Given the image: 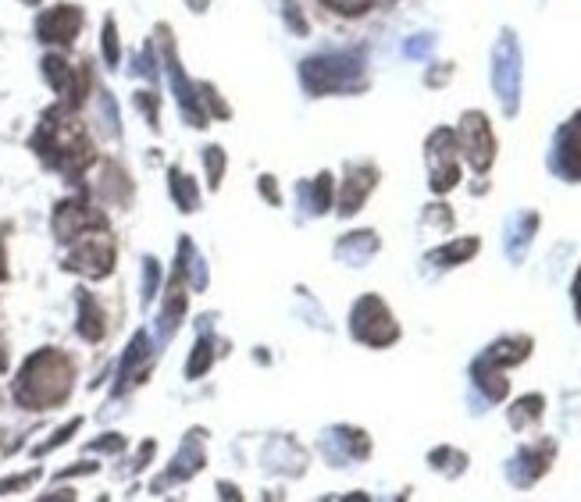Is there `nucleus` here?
Here are the masks:
<instances>
[{
	"instance_id": "nucleus-34",
	"label": "nucleus",
	"mask_w": 581,
	"mask_h": 502,
	"mask_svg": "<svg viewBox=\"0 0 581 502\" xmlns=\"http://www.w3.org/2000/svg\"><path fill=\"white\" fill-rule=\"evenodd\" d=\"M4 367H8V357H4V346H0V371H4Z\"/></svg>"
},
{
	"instance_id": "nucleus-12",
	"label": "nucleus",
	"mask_w": 581,
	"mask_h": 502,
	"mask_svg": "<svg viewBox=\"0 0 581 502\" xmlns=\"http://www.w3.org/2000/svg\"><path fill=\"white\" fill-rule=\"evenodd\" d=\"M549 460H553V442H539V446H532V449H521L517 460L510 463L514 485H521V488L535 485V481L549 470Z\"/></svg>"
},
{
	"instance_id": "nucleus-4",
	"label": "nucleus",
	"mask_w": 581,
	"mask_h": 502,
	"mask_svg": "<svg viewBox=\"0 0 581 502\" xmlns=\"http://www.w3.org/2000/svg\"><path fill=\"white\" fill-rule=\"evenodd\" d=\"M350 332L364 346L382 349L400 339V324L393 321V310L385 307L378 296H364V300H357V307L350 314Z\"/></svg>"
},
{
	"instance_id": "nucleus-29",
	"label": "nucleus",
	"mask_w": 581,
	"mask_h": 502,
	"mask_svg": "<svg viewBox=\"0 0 581 502\" xmlns=\"http://www.w3.org/2000/svg\"><path fill=\"white\" fill-rule=\"evenodd\" d=\"M104 54L111 65H118V36H115V22H107L104 29Z\"/></svg>"
},
{
	"instance_id": "nucleus-32",
	"label": "nucleus",
	"mask_w": 581,
	"mask_h": 502,
	"mask_svg": "<svg viewBox=\"0 0 581 502\" xmlns=\"http://www.w3.org/2000/svg\"><path fill=\"white\" fill-rule=\"evenodd\" d=\"M574 310H578V321H581V271L574 275Z\"/></svg>"
},
{
	"instance_id": "nucleus-16",
	"label": "nucleus",
	"mask_w": 581,
	"mask_h": 502,
	"mask_svg": "<svg viewBox=\"0 0 581 502\" xmlns=\"http://www.w3.org/2000/svg\"><path fill=\"white\" fill-rule=\"evenodd\" d=\"M79 335L86 342L104 339V310L90 292H79Z\"/></svg>"
},
{
	"instance_id": "nucleus-25",
	"label": "nucleus",
	"mask_w": 581,
	"mask_h": 502,
	"mask_svg": "<svg viewBox=\"0 0 581 502\" xmlns=\"http://www.w3.org/2000/svg\"><path fill=\"white\" fill-rule=\"evenodd\" d=\"M211 364H214V342L211 335H200L197 349H193V357L186 364V378H204L211 371Z\"/></svg>"
},
{
	"instance_id": "nucleus-11",
	"label": "nucleus",
	"mask_w": 581,
	"mask_h": 502,
	"mask_svg": "<svg viewBox=\"0 0 581 502\" xmlns=\"http://www.w3.org/2000/svg\"><path fill=\"white\" fill-rule=\"evenodd\" d=\"M517 75H521V68H517V43L507 36L500 43V50H496V90H500L507 114L517 111Z\"/></svg>"
},
{
	"instance_id": "nucleus-3",
	"label": "nucleus",
	"mask_w": 581,
	"mask_h": 502,
	"mask_svg": "<svg viewBox=\"0 0 581 502\" xmlns=\"http://www.w3.org/2000/svg\"><path fill=\"white\" fill-rule=\"evenodd\" d=\"M300 79L314 97H325V93H350L364 82V68H361V57L325 54V57L303 61Z\"/></svg>"
},
{
	"instance_id": "nucleus-9",
	"label": "nucleus",
	"mask_w": 581,
	"mask_h": 502,
	"mask_svg": "<svg viewBox=\"0 0 581 502\" xmlns=\"http://www.w3.org/2000/svg\"><path fill=\"white\" fill-rule=\"evenodd\" d=\"M93 225H104V218H100L93 207H86V203H79V200H65L58 211H54V232H58L61 243H72L75 235H82L86 228H93Z\"/></svg>"
},
{
	"instance_id": "nucleus-19",
	"label": "nucleus",
	"mask_w": 581,
	"mask_h": 502,
	"mask_svg": "<svg viewBox=\"0 0 581 502\" xmlns=\"http://www.w3.org/2000/svg\"><path fill=\"white\" fill-rule=\"evenodd\" d=\"M528 353H532V339H524V335H517V339H503L492 349H485V357H489L496 367H503V371H507L510 364H521Z\"/></svg>"
},
{
	"instance_id": "nucleus-23",
	"label": "nucleus",
	"mask_w": 581,
	"mask_h": 502,
	"mask_svg": "<svg viewBox=\"0 0 581 502\" xmlns=\"http://www.w3.org/2000/svg\"><path fill=\"white\" fill-rule=\"evenodd\" d=\"M172 196H175V203H179V211H197L200 207L197 186H193V179L179 168H172Z\"/></svg>"
},
{
	"instance_id": "nucleus-14",
	"label": "nucleus",
	"mask_w": 581,
	"mask_h": 502,
	"mask_svg": "<svg viewBox=\"0 0 581 502\" xmlns=\"http://www.w3.org/2000/svg\"><path fill=\"white\" fill-rule=\"evenodd\" d=\"M378 171L375 168H353L350 179L343 182V193H339V214L350 218V214L361 211V203L368 200V193L375 189Z\"/></svg>"
},
{
	"instance_id": "nucleus-27",
	"label": "nucleus",
	"mask_w": 581,
	"mask_h": 502,
	"mask_svg": "<svg viewBox=\"0 0 581 502\" xmlns=\"http://www.w3.org/2000/svg\"><path fill=\"white\" fill-rule=\"evenodd\" d=\"M204 161H207V175H211V186L218 189L221 186V175H225V154H221L218 146H207Z\"/></svg>"
},
{
	"instance_id": "nucleus-18",
	"label": "nucleus",
	"mask_w": 581,
	"mask_h": 502,
	"mask_svg": "<svg viewBox=\"0 0 581 502\" xmlns=\"http://www.w3.org/2000/svg\"><path fill=\"white\" fill-rule=\"evenodd\" d=\"M300 203L311 214H325L332 207V175H318L314 182H300Z\"/></svg>"
},
{
	"instance_id": "nucleus-28",
	"label": "nucleus",
	"mask_w": 581,
	"mask_h": 502,
	"mask_svg": "<svg viewBox=\"0 0 581 502\" xmlns=\"http://www.w3.org/2000/svg\"><path fill=\"white\" fill-rule=\"evenodd\" d=\"M328 11H336V15H364V11L375 4V0H321Z\"/></svg>"
},
{
	"instance_id": "nucleus-2",
	"label": "nucleus",
	"mask_w": 581,
	"mask_h": 502,
	"mask_svg": "<svg viewBox=\"0 0 581 502\" xmlns=\"http://www.w3.org/2000/svg\"><path fill=\"white\" fill-rule=\"evenodd\" d=\"M33 146L43 154V161L54 164L61 171H82L93 161L90 136L75 118L68 114H47L40 125V136L33 139Z\"/></svg>"
},
{
	"instance_id": "nucleus-24",
	"label": "nucleus",
	"mask_w": 581,
	"mask_h": 502,
	"mask_svg": "<svg viewBox=\"0 0 581 502\" xmlns=\"http://www.w3.org/2000/svg\"><path fill=\"white\" fill-rule=\"evenodd\" d=\"M542 406H546V399H542V396H524V399H517V403L510 406V424H514L517 431L528 428V424H535L542 417Z\"/></svg>"
},
{
	"instance_id": "nucleus-22",
	"label": "nucleus",
	"mask_w": 581,
	"mask_h": 502,
	"mask_svg": "<svg viewBox=\"0 0 581 502\" xmlns=\"http://www.w3.org/2000/svg\"><path fill=\"white\" fill-rule=\"evenodd\" d=\"M375 250H378L375 232H350V235H346V239H343V243L336 246L339 257L350 260V264H364V260H368Z\"/></svg>"
},
{
	"instance_id": "nucleus-33",
	"label": "nucleus",
	"mask_w": 581,
	"mask_h": 502,
	"mask_svg": "<svg viewBox=\"0 0 581 502\" xmlns=\"http://www.w3.org/2000/svg\"><path fill=\"white\" fill-rule=\"evenodd\" d=\"M207 4H211V0H189V8H193V11H204Z\"/></svg>"
},
{
	"instance_id": "nucleus-7",
	"label": "nucleus",
	"mask_w": 581,
	"mask_h": 502,
	"mask_svg": "<svg viewBox=\"0 0 581 502\" xmlns=\"http://www.w3.org/2000/svg\"><path fill=\"white\" fill-rule=\"evenodd\" d=\"M460 150L471 161L475 171H489L492 161H496V136L489 129V118L478 111H467L464 122H460V136H457Z\"/></svg>"
},
{
	"instance_id": "nucleus-15",
	"label": "nucleus",
	"mask_w": 581,
	"mask_h": 502,
	"mask_svg": "<svg viewBox=\"0 0 581 502\" xmlns=\"http://www.w3.org/2000/svg\"><path fill=\"white\" fill-rule=\"evenodd\" d=\"M200 467H204V438L193 435L182 442V453L175 456L172 470H168V478L164 481H182V478H189V474H197Z\"/></svg>"
},
{
	"instance_id": "nucleus-20",
	"label": "nucleus",
	"mask_w": 581,
	"mask_h": 502,
	"mask_svg": "<svg viewBox=\"0 0 581 502\" xmlns=\"http://www.w3.org/2000/svg\"><path fill=\"white\" fill-rule=\"evenodd\" d=\"M471 374H475V381L482 385V392L489 399L507 396V378H503V367H496L489 357H478V364L471 367Z\"/></svg>"
},
{
	"instance_id": "nucleus-8",
	"label": "nucleus",
	"mask_w": 581,
	"mask_h": 502,
	"mask_svg": "<svg viewBox=\"0 0 581 502\" xmlns=\"http://www.w3.org/2000/svg\"><path fill=\"white\" fill-rule=\"evenodd\" d=\"M82 29V11L72 8V4H58V8H50L40 15V22H36V33H40L43 43H61V47H68V43L79 36Z\"/></svg>"
},
{
	"instance_id": "nucleus-5",
	"label": "nucleus",
	"mask_w": 581,
	"mask_h": 502,
	"mask_svg": "<svg viewBox=\"0 0 581 502\" xmlns=\"http://www.w3.org/2000/svg\"><path fill=\"white\" fill-rule=\"evenodd\" d=\"M72 253H68L65 268L79 271L86 278H104L111 275L115 268V243H111V235L104 232V225L97 228H86L82 235L72 239Z\"/></svg>"
},
{
	"instance_id": "nucleus-17",
	"label": "nucleus",
	"mask_w": 581,
	"mask_h": 502,
	"mask_svg": "<svg viewBox=\"0 0 581 502\" xmlns=\"http://www.w3.org/2000/svg\"><path fill=\"white\" fill-rule=\"evenodd\" d=\"M150 357V342H147V332H136V339L129 342V353H125L122 367H118V392L129 385V381H140V364Z\"/></svg>"
},
{
	"instance_id": "nucleus-6",
	"label": "nucleus",
	"mask_w": 581,
	"mask_h": 502,
	"mask_svg": "<svg viewBox=\"0 0 581 502\" xmlns=\"http://www.w3.org/2000/svg\"><path fill=\"white\" fill-rule=\"evenodd\" d=\"M428 175H432L435 193H450L460 182V164H457V132L450 129H435L428 136Z\"/></svg>"
},
{
	"instance_id": "nucleus-35",
	"label": "nucleus",
	"mask_w": 581,
	"mask_h": 502,
	"mask_svg": "<svg viewBox=\"0 0 581 502\" xmlns=\"http://www.w3.org/2000/svg\"><path fill=\"white\" fill-rule=\"evenodd\" d=\"M25 4H36V0H25Z\"/></svg>"
},
{
	"instance_id": "nucleus-13",
	"label": "nucleus",
	"mask_w": 581,
	"mask_h": 502,
	"mask_svg": "<svg viewBox=\"0 0 581 502\" xmlns=\"http://www.w3.org/2000/svg\"><path fill=\"white\" fill-rule=\"evenodd\" d=\"M182 314H186V268H175V278L172 285H168V296H164V310H161V321H157V332H161V339L168 342L175 335V328H179Z\"/></svg>"
},
{
	"instance_id": "nucleus-10",
	"label": "nucleus",
	"mask_w": 581,
	"mask_h": 502,
	"mask_svg": "<svg viewBox=\"0 0 581 502\" xmlns=\"http://www.w3.org/2000/svg\"><path fill=\"white\" fill-rule=\"evenodd\" d=\"M557 171L564 179L581 182V111L574 114L571 122L560 129L557 136Z\"/></svg>"
},
{
	"instance_id": "nucleus-30",
	"label": "nucleus",
	"mask_w": 581,
	"mask_h": 502,
	"mask_svg": "<svg viewBox=\"0 0 581 502\" xmlns=\"http://www.w3.org/2000/svg\"><path fill=\"white\" fill-rule=\"evenodd\" d=\"M79 424H82V421H79V417H75V421H72V424H68V428H61V431H58V435L50 438V442H43V446H40V449H36V453H50V449H54V446H61V442H68V435H72V431H75V428H79Z\"/></svg>"
},
{
	"instance_id": "nucleus-1",
	"label": "nucleus",
	"mask_w": 581,
	"mask_h": 502,
	"mask_svg": "<svg viewBox=\"0 0 581 502\" xmlns=\"http://www.w3.org/2000/svg\"><path fill=\"white\" fill-rule=\"evenodd\" d=\"M75 381V364L61 349H40L25 360L15 381V399L25 410H54L68 399Z\"/></svg>"
},
{
	"instance_id": "nucleus-21",
	"label": "nucleus",
	"mask_w": 581,
	"mask_h": 502,
	"mask_svg": "<svg viewBox=\"0 0 581 502\" xmlns=\"http://www.w3.org/2000/svg\"><path fill=\"white\" fill-rule=\"evenodd\" d=\"M475 253H478V239H453V243H446L435 253H428V260L439 264V268H457V264L471 260Z\"/></svg>"
},
{
	"instance_id": "nucleus-31",
	"label": "nucleus",
	"mask_w": 581,
	"mask_h": 502,
	"mask_svg": "<svg viewBox=\"0 0 581 502\" xmlns=\"http://www.w3.org/2000/svg\"><path fill=\"white\" fill-rule=\"evenodd\" d=\"M125 446V438H100V442H93V449H104V453H118V449Z\"/></svg>"
},
{
	"instance_id": "nucleus-26",
	"label": "nucleus",
	"mask_w": 581,
	"mask_h": 502,
	"mask_svg": "<svg viewBox=\"0 0 581 502\" xmlns=\"http://www.w3.org/2000/svg\"><path fill=\"white\" fill-rule=\"evenodd\" d=\"M157 282H161V264L154 257L143 260V303H150L157 296Z\"/></svg>"
}]
</instances>
